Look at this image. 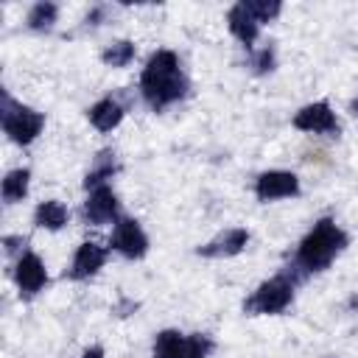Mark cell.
Here are the masks:
<instances>
[{
    "mask_svg": "<svg viewBox=\"0 0 358 358\" xmlns=\"http://www.w3.org/2000/svg\"><path fill=\"white\" fill-rule=\"evenodd\" d=\"M70 221V210L59 201V199H48V201H39L36 210H34V224L39 229H48V232H59L64 224Z\"/></svg>",
    "mask_w": 358,
    "mask_h": 358,
    "instance_id": "obj_14",
    "label": "cell"
},
{
    "mask_svg": "<svg viewBox=\"0 0 358 358\" xmlns=\"http://www.w3.org/2000/svg\"><path fill=\"white\" fill-rule=\"evenodd\" d=\"M103 6H95L90 14H87V25H101V20H103Z\"/></svg>",
    "mask_w": 358,
    "mask_h": 358,
    "instance_id": "obj_24",
    "label": "cell"
},
{
    "mask_svg": "<svg viewBox=\"0 0 358 358\" xmlns=\"http://www.w3.org/2000/svg\"><path fill=\"white\" fill-rule=\"evenodd\" d=\"M249 14L257 20V22H271L280 11H282V3L280 0H243Z\"/></svg>",
    "mask_w": 358,
    "mask_h": 358,
    "instance_id": "obj_21",
    "label": "cell"
},
{
    "mask_svg": "<svg viewBox=\"0 0 358 358\" xmlns=\"http://www.w3.org/2000/svg\"><path fill=\"white\" fill-rule=\"evenodd\" d=\"M28 185H31V171L28 168H14L6 173L3 179V201L6 204H17L28 196Z\"/></svg>",
    "mask_w": 358,
    "mask_h": 358,
    "instance_id": "obj_16",
    "label": "cell"
},
{
    "mask_svg": "<svg viewBox=\"0 0 358 358\" xmlns=\"http://www.w3.org/2000/svg\"><path fill=\"white\" fill-rule=\"evenodd\" d=\"M42 126H45L42 112H36L31 106H22V103L11 101L8 92H3V131L8 134L11 143L31 145L42 134Z\"/></svg>",
    "mask_w": 358,
    "mask_h": 358,
    "instance_id": "obj_4",
    "label": "cell"
},
{
    "mask_svg": "<svg viewBox=\"0 0 358 358\" xmlns=\"http://www.w3.org/2000/svg\"><path fill=\"white\" fill-rule=\"evenodd\" d=\"M134 56H137V48L129 39H117V42H112L101 50V62L106 67H126V64L134 62Z\"/></svg>",
    "mask_w": 358,
    "mask_h": 358,
    "instance_id": "obj_17",
    "label": "cell"
},
{
    "mask_svg": "<svg viewBox=\"0 0 358 358\" xmlns=\"http://www.w3.org/2000/svg\"><path fill=\"white\" fill-rule=\"evenodd\" d=\"M182 338H185V333H179V330H162V333H157L151 358H179Z\"/></svg>",
    "mask_w": 358,
    "mask_h": 358,
    "instance_id": "obj_19",
    "label": "cell"
},
{
    "mask_svg": "<svg viewBox=\"0 0 358 358\" xmlns=\"http://www.w3.org/2000/svg\"><path fill=\"white\" fill-rule=\"evenodd\" d=\"M3 246H6V252H8V255H14V252H20L22 238H20V235H6V238H3Z\"/></svg>",
    "mask_w": 358,
    "mask_h": 358,
    "instance_id": "obj_23",
    "label": "cell"
},
{
    "mask_svg": "<svg viewBox=\"0 0 358 358\" xmlns=\"http://www.w3.org/2000/svg\"><path fill=\"white\" fill-rule=\"evenodd\" d=\"M123 115H126V109H123L115 98H101V101L92 103L90 112H87L90 123H92L98 131H112V129H117L120 120H123Z\"/></svg>",
    "mask_w": 358,
    "mask_h": 358,
    "instance_id": "obj_13",
    "label": "cell"
},
{
    "mask_svg": "<svg viewBox=\"0 0 358 358\" xmlns=\"http://www.w3.org/2000/svg\"><path fill=\"white\" fill-rule=\"evenodd\" d=\"M106 257H109L106 246H101V243H95V241H84V243L76 249V255H73V263H70V268H67V277H70V280H90V277H95V274L103 268Z\"/></svg>",
    "mask_w": 358,
    "mask_h": 358,
    "instance_id": "obj_10",
    "label": "cell"
},
{
    "mask_svg": "<svg viewBox=\"0 0 358 358\" xmlns=\"http://www.w3.org/2000/svg\"><path fill=\"white\" fill-rule=\"evenodd\" d=\"M249 64H252V70L257 73V76H266V73H271L274 70V48H260V50H255L252 53V59H249Z\"/></svg>",
    "mask_w": 358,
    "mask_h": 358,
    "instance_id": "obj_22",
    "label": "cell"
},
{
    "mask_svg": "<svg viewBox=\"0 0 358 358\" xmlns=\"http://www.w3.org/2000/svg\"><path fill=\"white\" fill-rule=\"evenodd\" d=\"M14 282L20 288V296L31 299L48 285V268L36 252H22L14 266Z\"/></svg>",
    "mask_w": 358,
    "mask_h": 358,
    "instance_id": "obj_7",
    "label": "cell"
},
{
    "mask_svg": "<svg viewBox=\"0 0 358 358\" xmlns=\"http://www.w3.org/2000/svg\"><path fill=\"white\" fill-rule=\"evenodd\" d=\"M294 129L308 131V134H333V137L341 131L338 117L327 101H313V103L302 106L294 115Z\"/></svg>",
    "mask_w": 358,
    "mask_h": 358,
    "instance_id": "obj_6",
    "label": "cell"
},
{
    "mask_svg": "<svg viewBox=\"0 0 358 358\" xmlns=\"http://www.w3.org/2000/svg\"><path fill=\"white\" fill-rule=\"evenodd\" d=\"M350 112H352V115H358V98H352V101H350Z\"/></svg>",
    "mask_w": 358,
    "mask_h": 358,
    "instance_id": "obj_26",
    "label": "cell"
},
{
    "mask_svg": "<svg viewBox=\"0 0 358 358\" xmlns=\"http://www.w3.org/2000/svg\"><path fill=\"white\" fill-rule=\"evenodd\" d=\"M213 352V338L207 333H190L182 338L179 358H207Z\"/></svg>",
    "mask_w": 358,
    "mask_h": 358,
    "instance_id": "obj_20",
    "label": "cell"
},
{
    "mask_svg": "<svg viewBox=\"0 0 358 358\" xmlns=\"http://www.w3.org/2000/svg\"><path fill=\"white\" fill-rule=\"evenodd\" d=\"M299 193V176L291 171H263L255 179V196L260 201H277L291 199Z\"/></svg>",
    "mask_w": 358,
    "mask_h": 358,
    "instance_id": "obj_8",
    "label": "cell"
},
{
    "mask_svg": "<svg viewBox=\"0 0 358 358\" xmlns=\"http://www.w3.org/2000/svg\"><path fill=\"white\" fill-rule=\"evenodd\" d=\"M84 221L87 224H109V221H117V213H120V201H117V193L109 187V185H101L95 190L87 193V201H84Z\"/></svg>",
    "mask_w": 358,
    "mask_h": 358,
    "instance_id": "obj_9",
    "label": "cell"
},
{
    "mask_svg": "<svg viewBox=\"0 0 358 358\" xmlns=\"http://www.w3.org/2000/svg\"><path fill=\"white\" fill-rule=\"evenodd\" d=\"M347 243H350L347 232L333 218H319L310 227V232L299 241L294 260L305 274H316V271H324L347 249Z\"/></svg>",
    "mask_w": 358,
    "mask_h": 358,
    "instance_id": "obj_2",
    "label": "cell"
},
{
    "mask_svg": "<svg viewBox=\"0 0 358 358\" xmlns=\"http://www.w3.org/2000/svg\"><path fill=\"white\" fill-rule=\"evenodd\" d=\"M109 246L117 255H123L126 260H140L148 252V235L140 227V221H134V218H117L115 221V229H112V238H109Z\"/></svg>",
    "mask_w": 358,
    "mask_h": 358,
    "instance_id": "obj_5",
    "label": "cell"
},
{
    "mask_svg": "<svg viewBox=\"0 0 358 358\" xmlns=\"http://www.w3.org/2000/svg\"><path fill=\"white\" fill-rule=\"evenodd\" d=\"M115 173H117V159H115V151H112V148H103V151L95 157V162H92V168L87 171V176H84V190L90 193V190H95V187L106 185V182H109Z\"/></svg>",
    "mask_w": 358,
    "mask_h": 358,
    "instance_id": "obj_15",
    "label": "cell"
},
{
    "mask_svg": "<svg viewBox=\"0 0 358 358\" xmlns=\"http://www.w3.org/2000/svg\"><path fill=\"white\" fill-rule=\"evenodd\" d=\"M190 90V81L179 64V56L173 50H157L145 62L140 73V95L151 109H165L176 101H182Z\"/></svg>",
    "mask_w": 358,
    "mask_h": 358,
    "instance_id": "obj_1",
    "label": "cell"
},
{
    "mask_svg": "<svg viewBox=\"0 0 358 358\" xmlns=\"http://www.w3.org/2000/svg\"><path fill=\"white\" fill-rule=\"evenodd\" d=\"M227 25H229V34L238 39V42H243L246 48L257 39V34H260V22L249 14V8H246V3L241 0V3H235L229 11H227Z\"/></svg>",
    "mask_w": 358,
    "mask_h": 358,
    "instance_id": "obj_12",
    "label": "cell"
},
{
    "mask_svg": "<svg viewBox=\"0 0 358 358\" xmlns=\"http://www.w3.org/2000/svg\"><path fill=\"white\" fill-rule=\"evenodd\" d=\"M294 302V282L285 274L263 280L246 299H243V313L249 316H277Z\"/></svg>",
    "mask_w": 358,
    "mask_h": 358,
    "instance_id": "obj_3",
    "label": "cell"
},
{
    "mask_svg": "<svg viewBox=\"0 0 358 358\" xmlns=\"http://www.w3.org/2000/svg\"><path fill=\"white\" fill-rule=\"evenodd\" d=\"M81 358H103V347H87L81 352Z\"/></svg>",
    "mask_w": 358,
    "mask_h": 358,
    "instance_id": "obj_25",
    "label": "cell"
},
{
    "mask_svg": "<svg viewBox=\"0 0 358 358\" xmlns=\"http://www.w3.org/2000/svg\"><path fill=\"white\" fill-rule=\"evenodd\" d=\"M249 243V232L243 227H232V229H224L221 235H215L213 241H207L204 246L196 249V255L201 257H235L246 249Z\"/></svg>",
    "mask_w": 358,
    "mask_h": 358,
    "instance_id": "obj_11",
    "label": "cell"
},
{
    "mask_svg": "<svg viewBox=\"0 0 358 358\" xmlns=\"http://www.w3.org/2000/svg\"><path fill=\"white\" fill-rule=\"evenodd\" d=\"M56 20H59V6L42 0V3H34V6H31L25 22H28L31 31H50V28L56 25Z\"/></svg>",
    "mask_w": 358,
    "mask_h": 358,
    "instance_id": "obj_18",
    "label": "cell"
}]
</instances>
